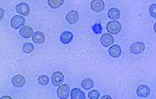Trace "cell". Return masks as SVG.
Segmentation results:
<instances>
[{
	"mask_svg": "<svg viewBox=\"0 0 156 99\" xmlns=\"http://www.w3.org/2000/svg\"><path fill=\"white\" fill-rule=\"evenodd\" d=\"M122 29V25L118 21H110L106 25V29L108 32L112 34L119 33Z\"/></svg>",
	"mask_w": 156,
	"mask_h": 99,
	"instance_id": "6da1fadb",
	"label": "cell"
},
{
	"mask_svg": "<svg viewBox=\"0 0 156 99\" xmlns=\"http://www.w3.org/2000/svg\"><path fill=\"white\" fill-rule=\"evenodd\" d=\"M25 22L26 20L24 17L19 15H16L11 19V27L14 29L17 30L24 25Z\"/></svg>",
	"mask_w": 156,
	"mask_h": 99,
	"instance_id": "7a4b0ae2",
	"label": "cell"
},
{
	"mask_svg": "<svg viewBox=\"0 0 156 99\" xmlns=\"http://www.w3.org/2000/svg\"><path fill=\"white\" fill-rule=\"evenodd\" d=\"M70 92V87L67 84H63L60 86L57 90L58 97L61 99H66L68 98Z\"/></svg>",
	"mask_w": 156,
	"mask_h": 99,
	"instance_id": "3957f363",
	"label": "cell"
},
{
	"mask_svg": "<svg viewBox=\"0 0 156 99\" xmlns=\"http://www.w3.org/2000/svg\"><path fill=\"white\" fill-rule=\"evenodd\" d=\"M145 49V45L141 41L133 43L129 48L130 52L132 54L138 55L142 53Z\"/></svg>",
	"mask_w": 156,
	"mask_h": 99,
	"instance_id": "277c9868",
	"label": "cell"
},
{
	"mask_svg": "<svg viewBox=\"0 0 156 99\" xmlns=\"http://www.w3.org/2000/svg\"><path fill=\"white\" fill-rule=\"evenodd\" d=\"M64 79V75L59 71H56L53 73L51 78L52 84L55 86H57L62 84Z\"/></svg>",
	"mask_w": 156,
	"mask_h": 99,
	"instance_id": "5b68a950",
	"label": "cell"
},
{
	"mask_svg": "<svg viewBox=\"0 0 156 99\" xmlns=\"http://www.w3.org/2000/svg\"><path fill=\"white\" fill-rule=\"evenodd\" d=\"M100 41L103 46L108 47L113 43L114 39L113 36L111 34L108 33H105L101 36Z\"/></svg>",
	"mask_w": 156,
	"mask_h": 99,
	"instance_id": "8992f818",
	"label": "cell"
},
{
	"mask_svg": "<svg viewBox=\"0 0 156 99\" xmlns=\"http://www.w3.org/2000/svg\"><path fill=\"white\" fill-rule=\"evenodd\" d=\"M26 80L24 77L20 74H17L14 76L12 79V85L17 87H21L25 84Z\"/></svg>",
	"mask_w": 156,
	"mask_h": 99,
	"instance_id": "52a82bcc",
	"label": "cell"
},
{
	"mask_svg": "<svg viewBox=\"0 0 156 99\" xmlns=\"http://www.w3.org/2000/svg\"><path fill=\"white\" fill-rule=\"evenodd\" d=\"M66 19L67 22L71 24L76 23L79 19V13L76 11L72 10L66 14Z\"/></svg>",
	"mask_w": 156,
	"mask_h": 99,
	"instance_id": "ba28073f",
	"label": "cell"
},
{
	"mask_svg": "<svg viewBox=\"0 0 156 99\" xmlns=\"http://www.w3.org/2000/svg\"><path fill=\"white\" fill-rule=\"evenodd\" d=\"M16 9L17 13L24 16L28 15L30 13L29 6L25 2H22L18 4L16 7Z\"/></svg>",
	"mask_w": 156,
	"mask_h": 99,
	"instance_id": "9c48e42d",
	"label": "cell"
},
{
	"mask_svg": "<svg viewBox=\"0 0 156 99\" xmlns=\"http://www.w3.org/2000/svg\"><path fill=\"white\" fill-rule=\"evenodd\" d=\"M105 6L104 2L102 0H93L91 2V8L93 11L96 12L102 11Z\"/></svg>",
	"mask_w": 156,
	"mask_h": 99,
	"instance_id": "30bf717a",
	"label": "cell"
},
{
	"mask_svg": "<svg viewBox=\"0 0 156 99\" xmlns=\"http://www.w3.org/2000/svg\"><path fill=\"white\" fill-rule=\"evenodd\" d=\"M136 93L138 96L140 97H146L150 94V88L145 85H141L137 88Z\"/></svg>",
	"mask_w": 156,
	"mask_h": 99,
	"instance_id": "8fae6325",
	"label": "cell"
},
{
	"mask_svg": "<svg viewBox=\"0 0 156 99\" xmlns=\"http://www.w3.org/2000/svg\"><path fill=\"white\" fill-rule=\"evenodd\" d=\"M108 52L110 56L112 57L117 58L121 56L122 51L119 45L115 44L109 47Z\"/></svg>",
	"mask_w": 156,
	"mask_h": 99,
	"instance_id": "7c38bea8",
	"label": "cell"
},
{
	"mask_svg": "<svg viewBox=\"0 0 156 99\" xmlns=\"http://www.w3.org/2000/svg\"><path fill=\"white\" fill-rule=\"evenodd\" d=\"M32 40L35 43H43L45 40V36L44 34L40 31H36L33 34Z\"/></svg>",
	"mask_w": 156,
	"mask_h": 99,
	"instance_id": "4fadbf2b",
	"label": "cell"
},
{
	"mask_svg": "<svg viewBox=\"0 0 156 99\" xmlns=\"http://www.w3.org/2000/svg\"><path fill=\"white\" fill-rule=\"evenodd\" d=\"M60 38V40L62 43L67 44L73 40V34L70 31H66L62 33Z\"/></svg>",
	"mask_w": 156,
	"mask_h": 99,
	"instance_id": "5bb4252c",
	"label": "cell"
},
{
	"mask_svg": "<svg viewBox=\"0 0 156 99\" xmlns=\"http://www.w3.org/2000/svg\"><path fill=\"white\" fill-rule=\"evenodd\" d=\"M33 32V30L31 27L28 26H25L20 29L19 33L23 38H28L32 36Z\"/></svg>",
	"mask_w": 156,
	"mask_h": 99,
	"instance_id": "9a60e30c",
	"label": "cell"
},
{
	"mask_svg": "<svg viewBox=\"0 0 156 99\" xmlns=\"http://www.w3.org/2000/svg\"><path fill=\"white\" fill-rule=\"evenodd\" d=\"M70 97L72 99H85V94L80 89L74 88L71 91Z\"/></svg>",
	"mask_w": 156,
	"mask_h": 99,
	"instance_id": "2e32d148",
	"label": "cell"
},
{
	"mask_svg": "<svg viewBox=\"0 0 156 99\" xmlns=\"http://www.w3.org/2000/svg\"><path fill=\"white\" fill-rule=\"evenodd\" d=\"M120 13L119 10L116 8H111L108 10V16L111 19L116 20L119 18Z\"/></svg>",
	"mask_w": 156,
	"mask_h": 99,
	"instance_id": "e0dca14e",
	"label": "cell"
},
{
	"mask_svg": "<svg viewBox=\"0 0 156 99\" xmlns=\"http://www.w3.org/2000/svg\"><path fill=\"white\" fill-rule=\"evenodd\" d=\"M81 87L85 90H89L92 88L94 83L93 80L90 78H86L83 80L81 84Z\"/></svg>",
	"mask_w": 156,
	"mask_h": 99,
	"instance_id": "ac0fdd59",
	"label": "cell"
},
{
	"mask_svg": "<svg viewBox=\"0 0 156 99\" xmlns=\"http://www.w3.org/2000/svg\"><path fill=\"white\" fill-rule=\"evenodd\" d=\"M64 0H48V4L51 8L56 9L62 5Z\"/></svg>",
	"mask_w": 156,
	"mask_h": 99,
	"instance_id": "d6986e66",
	"label": "cell"
},
{
	"mask_svg": "<svg viewBox=\"0 0 156 99\" xmlns=\"http://www.w3.org/2000/svg\"><path fill=\"white\" fill-rule=\"evenodd\" d=\"M22 48L24 53L29 54L32 52L34 50V46L31 43L26 42L23 44Z\"/></svg>",
	"mask_w": 156,
	"mask_h": 99,
	"instance_id": "ffe728a7",
	"label": "cell"
},
{
	"mask_svg": "<svg viewBox=\"0 0 156 99\" xmlns=\"http://www.w3.org/2000/svg\"><path fill=\"white\" fill-rule=\"evenodd\" d=\"M37 80L39 83L42 85H46L49 82L48 77L44 75L40 76L38 78Z\"/></svg>",
	"mask_w": 156,
	"mask_h": 99,
	"instance_id": "44dd1931",
	"label": "cell"
},
{
	"mask_svg": "<svg viewBox=\"0 0 156 99\" xmlns=\"http://www.w3.org/2000/svg\"><path fill=\"white\" fill-rule=\"evenodd\" d=\"M100 96L99 92L96 90H92L88 94V97L90 99H98Z\"/></svg>",
	"mask_w": 156,
	"mask_h": 99,
	"instance_id": "7402d4cb",
	"label": "cell"
},
{
	"mask_svg": "<svg viewBox=\"0 0 156 99\" xmlns=\"http://www.w3.org/2000/svg\"><path fill=\"white\" fill-rule=\"evenodd\" d=\"M149 12L151 16L153 18H156V4H153L150 5L149 8Z\"/></svg>",
	"mask_w": 156,
	"mask_h": 99,
	"instance_id": "603a6c76",
	"label": "cell"
},
{
	"mask_svg": "<svg viewBox=\"0 0 156 99\" xmlns=\"http://www.w3.org/2000/svg\"><path fill=\"white\" fill-rule=\"evenodd\" d=\"M102 27L100 23H96L92 27L93 32L96 34H101L102 32Z\"/></svg>",
	"mask_w": 156,
	"mask_h": 99,
	"instance_id": "cb8c5ba5",
	"label": "cell"
},
{
	"mask_svg": "<svg viewBox=\"0 0 156 99\" xmlns=\"http://www.w3.org/2000/svg\"><path fill=\"white\" fill-rule=\"evenodd\" d=\"M106 98H108V99H112V97L109 95H105L104 96H103L101 98V99H106Z\"/></svg>",
	"mask_w": 156,
	"mask_h": 99,
	"instance_id": "d4e9b609",
	"label": "cell"
},
{
	"mask_svg": "<svg viewBox=\"0 0 156 99\" xmlns=\"http://www.w3.org/2000/svg\"><path fill=\"white\" fill-rule=\"evenodd\" d=\"M154 29L155 32L156 33V22L154 24Z\"/></svg>",
	"mask_w": 156,
	"mask_h": 99,
	"instance_id": "484cf974",
	"label": "cell"
}]
</instances>
